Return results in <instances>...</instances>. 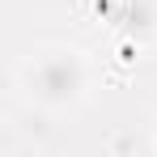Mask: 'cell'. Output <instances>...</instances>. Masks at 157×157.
Here are the masks:
<instances>
[{"label":"cell","mask_w":157,"mask_h":157,"mask_svg":"<svg viewBox=\"0 0 157 157\" xmlns=\"http://www.w3.org/2000/svg\"><path fill=\"white\" fill-rule=\"evenodd\" d=\"M17 81L26 89V98L38 110L47 115H59V110H77L89 89H94V64L81 47H68V43H51L43 51H34L17 68Z\"/></svg>","instance_id":"obj_1"},{"label":"cell","mask_w":157,"mask_h":157,"mask_svg":"<svg viewBox=\"0 0 157 157\" xmlns=\"http://www.w3.org/2000/svg\"><path fill=\"white\" fill-rule=\"evenodd\" d=\"M98 21L132 43L157 38V0H98Z\"/></svg>","instance_id":"obj_2"},{"label":"cell","mask_w":157,"mask_h":157,"mask_svg":"<svg viewBox=\"0 0 157 157\" xmlns=\"http://www.w3.org/2000/svg\"><path fill=\"white\" fill-rule=\"evenodd\" d=\"M153 144H157V136H153Z\"/></svg>","instance_id":"obj_3"}]
</instances>
